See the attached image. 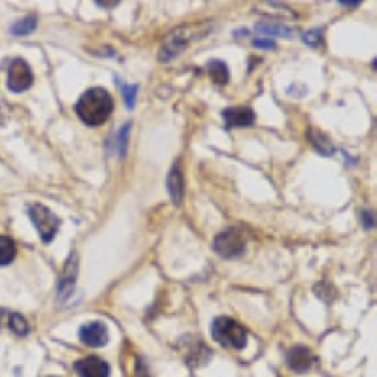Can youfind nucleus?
Masks as SVG:
<instances>
[{
  "label": "nucleus",
  "instance_id": "obj_13",
  "mask_svg": "<svg viewBox=\"0 0 377 377\" xmlns=\"http://www.w3.org/2000/svg\"><path fill=\"white\" fill-rule=\"evenodd\" d=\"M308 138H309V142L313 143V148L319 151L321 155H332L334 153V145L330 143V140H328L322 132H319V130L315 129H311L308 132Z\"/></svg>",
  "mask_w": 377,
  "mask_h": 377
},
{
  "label": "nucleus",
  "instance_id": "obj_15",
  "mask_svg": "<svg viewBox=\"0 0 377 377\" xmlns=\"http://www.w3.org/2000/svg\"><path fill=\"white\" fill-rule=\"evenodd\" d=\"M36 29V17H25L17 21L15 25L12 27V32L15 36H23V34H31L32 31Z\"/></svg>",
  "mask_w": 377,
  "mask_h": 377
},
{
  "label": "nucleus",
  "instance_id": "obj_20",
  "mask_svg": "<svg viewBox=\"0 0 377 377\" xmlns=\"http://www.w3.org/2000/svg\"><path fill=\"white\" fill-rule=\"evenodd\" d=\"M253 43L255 48H264V50H273L276 48V42H272V40H260V38H257Z\"/></svg>",
  "mask_w": 377,
  "mask_h": 377
},
{
  "label": "nucleus",
  "instance_id": "obj_1",
  "mask_svg": "<svg viewBox=\"0 0 377 377\" xmlns=\"http://www.w3.org/2000/svg\"><path fill=\"white\" fill-rule=\"evenodd\" d=\"M113 112V99L102 87H93L81 94L78 104H76V113L78 118L89 127H99L106 123Z\"/></svg>",
  "mask_w": 377,
  "mask_h": 377
},
{
  "label": "nucleus",
  "instance_id": "obj_12",
  "mask_svg": "<svg viewBox=\"0 0 377 377\" xmlns=\"http://www.w3.org/2000/svg\"><path fill=\"white\" fill-rule=\"evenodd\" d=\"M208 74L215 85H227L229 83V69L223 61L208 62Z\"/></svg>",
  "mask_w": 377,
  "mask_h": 377
},
{
  "label": "nucleus",
  "instance_id": "obj_24",
  "mask_svg": "<svg viewBox=\"0 0 377 377\" xmlns=\"http://www.w3.org/2000/svg\"><path fill=\"white\" fill-rule=\"evenodd\" d=\"M341 6H359V2H340Z\"/></svg>",
  "mask_w": 377,
  "mask_h": 377
},
{
  "label": "nucleus",
  "instance_id": "obj_9",
  "mask_svg": "<svg viewBox=\"0 0 377 377\" xmlns=\"http://www.w3.org/2000/svg\"><path fill=\"white\" fill-rule=\"evenodd\" d=\"M74 370L80 377H110V366L99 357H85L74 364Z\"/></svg>",
  "mask_w": 377,
  "mask_h": 377
},
{
  "label": "nucleus",
  "instance_id": "obj_8",
  "mask_svg": "<svg viewBox=\"0 0 377 377\" xmlns=\"http://www.w3.org/2000/svg\"><path fill=\"white\" fill-rule=\"evenodd\" d=\"M287 364H289L291 370L298 371V374H306V371L311 370L313 364H315V355H313L311 349H308V347H292L291 351L287 353Z\"/></svg>",
  "mask_w": 377,
  "mask_h": 377
},
{
  "label": "nucleus",
  "instance_id": "obj_14",
  "mask_svg": "<svg viewBox=\"0 0 377 377\" xmlns=\"http://www.w3.org/2000/svg\"><path fill=\"white\" fill-rule=\"evenodd\" d=\"M17 255V248H15V241L8 236H0V266H8L15 259Z\"/></svg>",
  "mask_w": 377,
  "mask_h": 377
},
{
  "label": "nucleus",
  "instance_id": "obj_22",
  "mask_svg": "<svg viewBox=\"0 0 377 377\" xmlns=\"http://www.w3.org/2000/svg\"><path fill=\"white\" fill-rule=\"evenodd\" d=\"M136 377H149L148 370H145V366H142V360H138V364H136Z\"/></svg>",
  "mask_w": 377,
  "mask_h": 377
},
{
  "label": "nucleus",
  "instance_id": "obj_6",
  "mask_svg": "<svg viewBox=\"0 0 377 377\" xmlns=\"http://www.w3.org/2000/svg\"><path fill=\"white\" fill-rule=\"evenodd\" d=\"M80 340L89 347H104L110 341V332L102 321L87 322L80 328Z\"/></svg>",
  "mask_w": 377,
  "mask_h": 377
},
{
  "label": "nucleus",
  "instance_id": "obj_25",
  "mask_svg": "<svg viewBox=\"0 0 377 377\" xmlns=\"http://www.w3.org/2000/svg\"><path fill=\"white\" fill-rule=\"evenodd\" d=\"M0 317H4V313H2V311H0Z\"/></svg>",
  "mask_w": 377,
  "mask_h": 377
},
{
  "label": "nucleus",
  "instance_id": "obj_5",
  "mask_svg": "<svg viewBox=\"0 0 377 377\" xmlns=\"http://www.w3.org/2000/svg\"><path fill=\"white\" fill-rule=\"evenodd\" d=\"M32 81H34V76H32L29 62L23 59L12 61L10 69H8V89L13 93H23L32 85Z\"/></svg>",
  "mask_w": 377,
  "mask_h": 377
},
{
  "label": "nucleus",
  "instance_id": "obj_18",
  "mask_svg": "<svg viewBox=\"0 0 377 377\" xmlns=\"http://www.w3.org/2000/svg\"><path fill=\"white\" fill-rule=\"evenodd\" d=\"M129 132H130V123H125L123 129L119 130V134H118L119 157H125V151H127V143H129Z\"/></svg>",
  "mask_w": 377,
  "mask_h": 377
},
{
  "label": "nucleus",
  "instance_id": "obj_10",
  "mask_svg": "<svg viewBox=\"0 0 377 377\" xmlns=\"http://www.w3.org/2000/svg\"><path fill=\"white\" fill-rule=\"evenodd\" d=\"M225 129H238V127H249L253 125L255 113L251 108H227L223 112Z\"/></svg>",
  "mask_w": 377,
  "mask_h": 377
},
{
  "label": "nucleus",
  "instance_id": "obj_23",
  "mask_svg": "<svg viewBox=\"0 0 377 377\" xmlns=\"http://www.w3.org/2000/svg\"><path fill=\"white\" fill-rule=\"evenodd\" d=\"M97 6H118V2H97Z\"/></svg>",
  "mask_w": 377,
  "mask_h": 377
},
{
  "label": "nucleus",
  "instance_id": "obj_17",
  "mask_svg": "<svg viewBox=\"0 0 377 377\" xmlns=\"http://www.w3.org/2000/svg\"><path fill=\"white\" fill-rule=\"evenodd\" d=\"M257 31L264 32V34H279V36L289 38L292 34L289 29H285L283 25H266V23H259L257 25Z\"/></svg>",
  "mask_w": 377,
  "mask_h": 377
},
{
  "label": "nucleus",
  "instance_id": "obj_19",
  "mask_svg": "<svg viewBox=\"0 0 377 377\" xmlns=\"http://www.w3.org/2000/svg\"><path fill=\"white\" fill-rule=\"evenodd\" d=\"M121 89H123V93H125V104L129 106V108H134V99H136L138 87L125 85V83H121Z\"/></svg>",
  "mask_w": 377,
  "mask_h": 377
},
{
  "label": "nucleus",
  "instance_id": "obj_11",
  "mask_svg": "<svg viewBox=\"0 0 377 377\" xmlns=\"http://www.w3.org/2000/svg\"><path fill=\"white\" fill-rule=\"evenodd\" d=\"M183 189H185L183 173H181L180 170V162H176L172 170H170V176H168V191H170V198H172V202L176 206L181 204Z\"/></svg>",
  "mask_w": 377,
  "mask_h": 377
},
{
  "label": "nucleus",
  "instance_id": "obj_3",
  "mask_svg": "<svg viewBox=\"0 0 377 377\" xmlns=\"http://www.w3.org/2000/svg\"><path fill=\"white\" fill-rule=\"evenodd\" d=\"M27 211H29V217L32 219V223H34V227H36L38 234H40L43 243H50V241H53V238L57 236V230H59V227H61L59 217H57L50 208H45L43 204H31Z\"/></svg>",
  "mask_w": 377,
  "mask_h": 377
},
{
  "label": "nucleus",
  "instance_id": "obj_21",
  "mask_svg": "<svg viewBox=\"0 0 377 377\" xmlns=\"http://www.w3.org/2000/svg\"><path fill=\"white\" fill-rule=\"evenodd\" d=\"M315 36H319V32H311V34H306V36H304V40H306V43L317 45V43L321 42V40H319V38H315Z\"/></svg>",
  "mask_w": 377,
  "mask_h": 377
},
{
  "label": "nucleus",
  "instance_id": "obj_4",
  "mask_svg": "<svg viewBox=\"0 0 377 377\" xmlns=\"http://www.w3.org/2000/svg\"><path fill=\"white\" fill-rule=\"evenodd\" d=\"M246 241H248L246 232H241L240 229H229L217 234L213 248L225 259H238L246 251Z\"/></svg>",
  "mask_w": 377,
  "mask_h": 377
},
{
  "label": "nucleus",
  "instance_id": "obj_2",
  "mask_svg": "<svg viewBox=\"0 0 377 377\" xmlns=\"http://www.w3.org/2000/svg\"><path fill=\"white\" fill-rule=\"evenodd\" d=\"M211 334L221 346L232 347V349H243L248 343L246 328L230 317H217L211 325Z\"/></svg>",
  "mask_w": 377,
  "mask_h": 377
},
{
  "label": "nucleus",
  "instance_id": "obj_7",
  "mask_svg": "<svg viewBox=\"0 0 377 377\" xmlns=\"http://www.w3.org/2000/svg\"><path fill=\"white\" fill-rule=\"evenodd\" d=\"M180 346H185L183 355H185L187 364L192 366V368L206 364L210 359L211 351L206 347L204 341H200L198 338H183Z\"/></svg>",
  "mask_w": 377,
  "mask_h": 377
},
{
  "label": "nucleus",
  "instance_id": "obj_16",
  "mask_svg": "<svg viewBox=\"0 0 377 377\" xmlns=\"http://www.w3.org/2000/svg\"><path fill=\"white\" fill-rule=\"evenodd\" d=\"M8 327L12 328L13 332L17 336H25L29 334V325H27V321L23 319V317L19 315V313H12L10 315V321H8Z\"/></svg>",
  "mask_w": 377,
  "mask_h": 377
}]
</instances>
